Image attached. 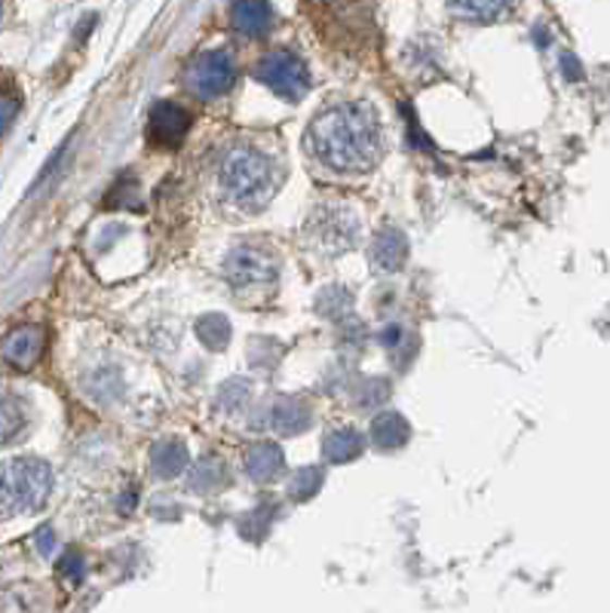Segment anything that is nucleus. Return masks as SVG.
<instances>
[{
  "label": "nucleus",
  "mask_w": 610,
  "mask_h": 613,
  "mask_svg": "<svg viewBox=\"0 0 610 613\" xmlns=\"http://www.w3.org/2000/svg\"><path fill=\"white\" fill-rule=\"evenodd\" d=\"M307 145L320 163L338 172L372 170L384 151L377 114H374L372 104L365 102H344L325 108L323 114L313 120Z\"/></svg>",
  "instance_id": "nucleus-1"
},
{
  "label": "nucleus",
  "mask_w": 610,
  "mask_h": 613,
  "mask_svg": "<svg viewBox=\"0 0 610 613\" xmlns=\"http://www.w3.org/2000/svg\"><path fill=\"white\" fill-rule=\"evenodd\" d=\"M221 185L239 205H261L276 188V166L264 151L239 145L221 163Z\"/></svg>",
  "instance_id": "nucleus-2"
},
{
  "label": "nucleus",
  "mask_w": 610,
  "mask_h": 613,
  "mask_svg": "<svg viewBox=\"0 0 610 613\" xmlns=\"http://www.w3.org/2000/svg\"><path fill=\"white\" fill-rule=\"evenodd\" d=\"M52 491V470L43 460L18 458L0 466V512L22 515L40 510Z\"/></svg>",
  "instance_id": "nucleus-3"
},
{
  "label": "nucleus",
  "mask_w": 610,
  "mask_h": 613,
  "mask_svg": "<svg viewBox=\"0 0 610 613\" xmlns=\"http://www.w3.org/2000/svg\"><path fill=\"white\" fill-rule=\"evenodd\" d=\"M258 80L264 86H271L273 92L286 102H301L310 89V71L307 65L288 50H276L267 52L261 62H258Z\"/></svg>",
  "instance_id": "nucleus-4"
},
{
  "label": "nucleus",
  "mask_w": 610,
  "mask_h": 613,
  "mask_svg": "<svg viewBox=\"0 0 610 613\" xmlns=\"http://www.w3.org/2000/svg\"><path fill=\"white\" fill-rule=\"evenodd\" d=\"M185 84L187 89H190L197 99H203V102H212V99L224 96L231 86L237 84V65H234L231 52H200V55L190 62V68L185 71Z\"/></svg>",
  "instance_id": "nucleus-5"
},
{
  "label": "nucleus",
  "mask_w": 610,
  "mask_h": 613,
  "mask_svg": "<svg viewBox=\"0 0 610 613\" xmlns=\"http://www.w3.org/2000/svg\"><path fill=\"white\" fill-rule=\"evenodd\" d=\"M224 273L234 286H261V283H271L276 276V261L264 246L239 242L224 261Z\"/></svg>",
  "instance_id": "nucleus-6"
},
{
  "label": "nucleus",
  "mask_w": 610,
  "mask_h": 613,
  "mask_svg": "<svg viewBox=\"0 0 610 613\" xmlns=\"http://www.w3.org/2000/svg\"><path fill=\"white\" fill-rule=\"evenodd\" d=\"M47 347L40 325H18L0 341V372H32Z\"/></svg>",
  "instance_id": "nucleus-7"
},
{
  "label": "nucleus",
  "mask_w": 610,
  "mask_h": 613,
  "mask_svg": "<svg viewBox=\"0 0 610 613\" xmlns=\"http://www.w3.org/2000/svg\"><path fill=\"white\" fill-rule=\"evenodd\" d=\"M190 129V114L187 108L175 102H157L151 111V136L157 145H166V148H175L182 145Z\"/></svg>",
  "instance_id": "nucleus-8"
},
{
  "label": "nucleus",
  "mask_w": 610,
  "mask_h": 613,
  "mask_svg": "<svg viewBox=\"0 0 610 613\" xmlns=\"http://www.w3.org/2000/svg\"><path fill=\"white\" fill-rule=\"evenodd\" d=\"M246 473L252 481L271 485L276 478L286 473V454L276 442H254L246 451Z\"/></svg>",
  "instance_id": "nucleus-9"
},
{
  "label": "nucleus",
  "mask_w": 610,
  "mask_h": 613,
  "mask_svg": "<svg viewBox=\"0 0 610 613\" xmlns=\"http://www.w3.org/2000/svg\"><path fill=\"white\" fill-rule=\"evenodd\" d=\"M406 258H408V239L402 230L387 227V230H381V234L374 237L372 261L377 271H384V273L402 271Z\"/></svg>",
  "instance_id": "nucleus-10"
},
{
  "label": "nucleus",
  "mask_w": 610,
  "mask_h": 613,
  "mask_svg": "<svg viewBox=\"0 0 610 613\" xmlns=\"http://www.w3.org/2000/svg\"><path fill=\"white\" fill-rule=\"evenodd\" d=\"M234 25L246 37L267 35L273 25L271 0H234Z\"/></svg>",
  "instance_id": "nucleus-11"
},
{
  "label": "nucleus",
  "mask_w": 610,
  "mask_h": 613,
  "mask_svg": "<svg viewBox=\"0 0 610 613\" xmlns=\"http://www.w3.org/2000/svg\"><path fill=\"white\" fill-rule=\"evenodd\" d=\"M271 424L283 436H298L310 426V405L298 396H283L271 409Z\"/></svg>",
  "instance_id": "nucleus-12"
},
{
  "label": "nucleus",
  "mask_w": 610,
  "mask_h": 613,
  "mask_svg": "<svg viewBox=\"0 0 610 613\" xmlns=\"http://www.w3.org/2000/svg\"><path fill=\"white\" fill-rule=\"evenodd\" d=\"M187 463H190L187 445L178 442V439H160L151 448V466L160 478L182 476L187 470Z\"/></svg>",
  "instance_id": "nucleus-13"
},
{
  "label": "nucleus",
  "mask_w": 610,
  "mask_h": 613,
  "mask_svg": "<svg viewBox=\"0 0 610 613\" xmlns=\"http://www.w3.org/2000/svg\"><path fill=\"white\" fill-rule=\"evenodd\" d=\"M372 439L381 451H399V448L408 445V439H411V426H408V421L402 414L384 411V414L374 417Z\"/></svg>",
  "instance_id": "nucleus-14"
},
{
  "label": "nucleus",
  "mask_w": 610,
  "mask_h": 613,
  "mask_svg": "<svg viewBox=\"0 0 610 613\" xmlns=\"http://www.w3.org/2000/svg\"><path fill=\"white\" fill-rule=\"evenodd\" d=\"M365 451V439L353 426H340L335 433H328L323 442V454L328 463H350Z\"/></svg>",
  "instance_id": "nucleus-15"
},
{
  "label": "nucleus",
  "mask_w": 610,
  "mask_h": 613,
  "mask_svg": "<svg viewBox=\"0 0 610 613\" xmlns=\"http://www.w3.org/2000/svg\"><path fill=\"white\" fill-rule=\"evenodd\" d=\"M227 481H231V473L219 458L200 460L197 470L187 478L190 491H197V495H219L221 488H227Z\"/></svg>",
  "instance_id": "nucleus-16"
},
{
  "label": "nucleus",
  "mask_w": 610,
  "mask_h": 613,
  "mask_svg": "<svg viewBox=\"0 0 610 613\" xmlns=\"http://www.w3.org/2000/svg\"><path fill=\"white\" fill-rule=\"evenodd\" d=\"M451 10L463 18H475V22H494V18L507 16L515 7V0H448Z\"/></svg>",
  "instance_id": "nucleus-17"
},
{
  "label": "nucleus",
  "mask_w": 610,
  "mask_h": 613,
  "mask_svg": "<svg viewBox=\"0 0 610 613\" xmlns=\"http://www.w3.org/2000/svg\"><path fill=\"white\" fill-rule=\"evenodd\" d=\"M197 338L209 347V350H224L231 343V323L221 313H209L197 323Z\"/></svg>",
  "instance_id": "nucleus-18"
},
{
  "label": "nucleus",
  "mask_w": 610,
  "mask_h": 613,
  "mask_svg": "<svg viewBox=\"0 0 610 613\" xmlns=\"http://www.w3.org/2000/svg\"><path fill=\"white\" fill-rule=\"evenodd\" d=\"M25 426V409L16 396L0 392V445H7Z\"/></svg>",
  "instance_id": "nucleus-19"
},
{
  "label": "nucleus",
  "mask_w": 610,
  "mask_h": 613,
  "mask_svg": "<svg viewBox=\"0 0 610 613\" xmlns=\"http://www.w3.org/2000/svg\"><path fill=\"white\" fill-rule=\"evenodd\" d=\"M323 470L320 466H304V470H298L295 478L288 481V497L291 500H298V503H304L310 497L320 495V488H323Z\"/></svg>",
  "instance_id": "nucleus-20"
},
{
  "label": "nucleus",
  "mask_w": 610,
  "mask_h": 613,
  "mask_svg": "<svg viewBox=\"0 0 610 613\" xmlns=\"http://www.w3.org/2000/svg\"><path fill=\"white\" fill-rule=\"evenodd\" d=\"M249 402V384L246 380H227L219 390V409L224 414H237Z\"/></svg>",
  "instance_id": "nucleus-21"
},
{
  "label": "nucleus",
  "mask_w": 610,
  "mask_h": 613,
  "mask_svg": "<svg viewBox=\"0 0 610 613\" xmlns=\"http://www.w3.org/2000/svg\"><path fill=\"white\" fill-rule=\"evenodd\" d=\"M86 564H84V555H80V552H65V555H62V562H59V574H62V577H69L71 583H80V579H84V571Z\"/></svg>",
  "instance_id": "nucleus-22"
},
{
  "label": "nucleus",
  "mask_w": 610,
  "mask_h": 613,
  "mask_svg": "<svg viewBox=\"0 0 610 613\" xmlns=\"http://www.w3.org/2000/svg\"><path fill=\"white\" fill-rule=\"evenodd\" d=\"M16 114H18V99L13 92L0 89V136L10 129V123L16 120Z\"/></svg>",
  "instance_id": "nucleus-23"
},
{
  "label": "nucleus",
  "mask_w": 610,
  "mask_h": 613,
  "mask_svg": "<svg viewBox=\"0 0 610 613\" xmlns=\"http://www.w3.org/2000/svg\"><path fill=\"white\" fill-rule=\"evenodd\" d=\"M37 549H40L43 555H52V549H55V537H52L50 528H40V534H37Z\"/></svg>",
  "instance_id": "nucleus-24"
}]
</instances>
